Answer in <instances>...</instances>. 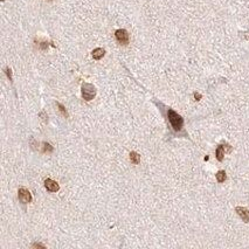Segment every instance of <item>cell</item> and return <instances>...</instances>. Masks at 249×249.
Returning a JSON list of instances; mask_svg holds the SVG:
<instances>
[{
  "mask_svg": "<svg viewBox=\"0 0 249 249\" xmlns=\"http://www.w3.org/2000/svg\"><path fill=\"white\" fill-rule=\"evenodd\" d=\"M167 116H168V120L172 125V128L176 131H179V130L182 128L184 125V120L180 115H178L176 111H173L172 109H168L167 110Z\"/></svg>",
  "mask_w": 249,
  "mask_h": 249,
  "instance_id": "6da1fadb",
  "label": "cell"
},
{
  "mask_svg": "<svg viewBox=\"0 0 249 249\" xmlns=\"http://www.w3.org/2000/svg\"><path fill=\"white\" fill-rule=\"evenodd\" d=\"M96 95L95 87L90 83H83L82 86V96L86 101H91Z\"/></svg>",
  "mask_w": 249,
  "mask_h": 249,
  "instance_id": "7a4b0ae2",
  "label": "cell"
},
{
  "mask_svg": "<svg viewBox=\"0 0 249 249\" xmlns=\"http://www.w3.org/2000/svg\"><path fill=\"white\" fill-rule=\"evenodd\" d=\"M115 36L120 45H128L129 43V34L125 29H117Z\"/></svg>",
  "mask_w": 249,
  "mask_h": 249,
  "instance_id": "3957f363",
  "label": "cell"
},
{
  "mask_svg": "<svg viewBox=\"0 0 249 249\" xmlns=\"http://www.w3.org/2000/svg\"><path fill=\"white\" fill-rule=\"evenodd\" d=\"M18 196H19L20 201L24 202V204H28V202L32 201V195H31V193H29L28 190H26L24 187L19 188V191H18Z\"/></svg>",
  "mask_w": 249,
  "mask_h": 249,
  "instance_id": "277c9868",
  "label": "cell"
},
{
  "mask_svg": "<svg viewBox=\"0 0 249 249\" xmlns=\"http://www.w3.org/2000/svg\"><path fill=\"white\" fill-rule=\"evenodd\" d=\"M45 187L47 188L49 192H58L60 190V186L56 181H54L52 179H46L45 181Z\"/></svg>",
  "mask_w": 249,
  "mask_h": 249,
  "instance_id": "5b68a950",
  "label": "cell"
},
{
  "mask_svg": "<svg viewBox=\"0 0 249 249\" xmlns=\"http://www.w3.org/2000/svg\"><path fill=\"white\" fill-rule=\"evenodd\" d=\"M236 213L239 214V216L244 221V222H249V211L244 207H236L235 208Z\"/></svg>",
  "mask_w": 249,
  "mask_h": 249,
  "instance_id": "8992f818",
  "label": "cell"
},
{
  "mask_svg": "<svg viewBox=\"0 0 249 249\" xmlns=\"http://www.w3.org/2000/svg\"><path fill=\"white\" fill-rule=\"evenodd\" d=\"M104 54H106V50L103 48H96L92 50V58L95 60H101L104 56Z\"/></svg>",
  "mask_w": 249,
  "mask_h": 249,
  "instance_id": "52a82bcc",
  "label": "cell"
},
{
  "mask_svg": "<svg viewBox=\"0 0 249 249\" xmlns=\"http://www.w3.org/2000/svg\"><path fill=\"white\" fill-rule=\"evenodd\" d=\"M226 146H227V145H226ZM226 146H223V145H219L218 148H216V159H218L219 162H222V160H223Z\"/></svg>",
  "mask_w": 249,
  "mask_h": 249,
  "instance_id": "ba28073f",
  "label": "cell"
},
{
  "mask_svg": "<svg viewBox=\"0 0 249 249\" xmlns=\"http://www.w3.org/2000/svg\"><path fill=\"white\" fill-rule=\"evenodd\" d=\"M130 160H131V163H134V165H137V164H139V162H140V156H139L137 152H131V153H130Z\"/></svg>",
  "mask_w": 249,
  "mask_h": 249,
  "instance_id": "9c48e42d",
  "label": "cell"
},
{
  "mask_svg": "<svg viewBox=\"0 0 249 249\" xmlns=\"http://www.w3.org/2000/svg\"><path fill=\"white\" fill-rule=\"evenodd\" d=\"M226 179H227V176H226L225 171H219V172L216 173V180L219 182H223Z\"/></svg>",
  "mask_w": 249,
  "mask_h": 249,
  "instance_id": "30bf717a",
  "label": "cell"
},
{
  "mask_svg": "<svg viewBox=\"0 0 249 249\" xmlns=\"http://www.w3.org/2000/svg\"><path fill=\"white\" fill-rule=\"evenodd\" d=\"M58 106H59V108H60V111L62 112L63 115L66 116V117H68V112H67V110L64 109V106H63L62 104H61V103H58Z\"/></svg>",
  "mask_w": 249,
  "mask_h": 249,
  "instance_id": "8fae6325",
  "label": "cell"
},
{
  "mask_svg": "<svg viewBox=\"0 0 249 249\" xmlns=\"http://www.w3.org/2000/svg\"><path fill=\"white\" fill-rule=\"evenodd\" d=\"M43 151H45V152H46V151H49V152H52V151H53V148H52V146H50V145H49V144H45V150H43Z\"/></svg>",
  "mask_w": 249,
  "mask_h": 249,
  "instance_id": "7c38bea8",
  "label": "cell"
},
{
  "mask_svg": "<svg viewBox=\"0 0 249 249\" xmlns=\"http://www.w3.org/2000/svg\"><path fill=\"white\" fill-rule=\"evenodd\" d=\"M6 74H7V76H8V78H10V81H12V70H11L10 68H6Z\"/></svg>",
  "mask_w": 249,
  "mask_h": 249,
  "instance_id": "4fadbf2b",
  "label": "cell"
},
{
  "mask_svg": "<svg viewBox=\"0 0 249 249\" xmlns=\"http://www.w3.org/2000/svg\"><path fill=\"white\" fill-rule=\"evenodd\" d=\"M194 97H195L196 101H199V100L201 98V95H200V94H198V92H195V94H194Z\"/></svg>",
  "mask_w": 249,
  "mask_h": 249,
  "instance_id": "5bb4252c",
  "label": "cell"
},
{
  "mask_svg": "<svg viewBox=\"0 0 249 249\" xmlns=\"http://www.w3.org/2000/svg\"><path fill=\"white\" fill-rule=\"evenodd\" d=\"M33 247H40V248H45V246H43V244H40V243H34Z\"/></svg>",
  "mask_w": 249,
  "mask_h": 249,
  "instance_id": "9a60e30c",
  "label": "cell"
},
{
  "mask_svg": "<svg viewBox=\"0 0 249 249\" xmlns=\"http://www.w3.org/2000/svg\"><path fill=\"white\" fill-rule=\"evenodd\" d=\"M49 1H52V0H49Z\"/></svg>",
  "mask_w": 249,
  "mask_h": 249,
  "instance_id": "2e32d148",
  "label": "cell"
}]
</instances>
